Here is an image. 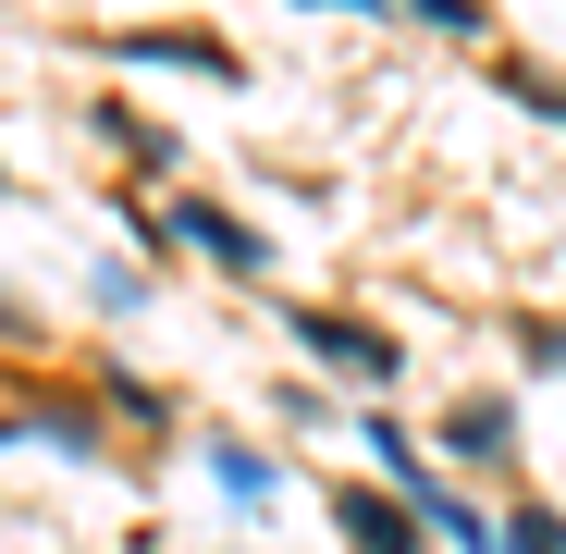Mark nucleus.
I'll return each instance as SVG.
<instances>
[{
	"label": "nucleus",
	"instance_id": "7ed1b4c3",
	"mask_svg": "<svg viewBox=\"0 0 566 554\" xmlns=\"http://www.w3.org/2000/svg\"><path fill=\"white\" fill-rule=\"evenodd\" d=\"M345 542H369V554H407V518H395L382 493H345Z\"/></svg>",
	"mask_w": 566,
	"mask_h": 554
},
{
	"label": "nucleus",
	"instance_id": "39448f33",
	"mask_svg": "<svg viewBox=\"0 0 566 554\" xmlns=\"http://www.w3.org/2000/svg\"><path fill=\"white\" fill-rule=\"evenodd\" d=\"M210 469H222V493H234V505H271V469H259L247 443H210Z\"/></svg>",
	"mask_w": 566,
	"mask_h": 554
},
{
	"label": "nucleus",
	"instance_id": "f03ea898",
	"mask_svg": "<svg viewBox=\"0 0 566 554\" xmlns=\"http://www.w3.org/2000/svg\"><path fill=\"white\" fill-rule=\"evenodd\" d=\"M419 530H443V542H455V554H505V542H493V530H481V518H468V505H455V493H431V481H419Z\"/></svg>",
	"mask_w": 566,
	"mask_h": 554
},
{
	"label": "nucleus",
	"instance_id": "f257e3e1",
	"mask_svg": "<svg viewBox=\"0 0 566 554\" xmlns=\"http://www.w3.org/2000/svg\"><path fill=\"white\" fill-rule=\"evenodd\" d=\"M296 333H308V345H321L333 369H357V383H395V357H382V345H369L357 321H321V309H296Z\"/></svg>",
	"mask_w": 566,
	"mask_h": 554
},
{
	"label": "nucleus",
	"instance_id": "423d86ee",
	"mask_svg": "<svg viewBox=\"0 0 566 554\" xmlns=\"http://www.w3.org/2000/svg\"><path fill=\"white\" fill-rule=\"evenodd\" d=\"M505 554H566V530H554V518H517V530H505Z\"/></svg>",
	"mask_w": 566,
	"mask_h": 554
},
{
	"label": "nucleus",
	"instance_id": "20e7f679",
	"mask_svg": "<svg viewBox=\"0 0 566 554\" xmlns=\"http://www.w3.org/2000/svg\"><path fill=\"white\" fill-rule=\"evenodd\" d=\"M172 222H185V234H198V247H210V259H234V271H259V234H234V222H222V210H172Z\"/></svg>",
	"mask_w": 566,
	"mask_h": 554
}]
</instances>
